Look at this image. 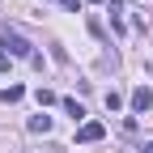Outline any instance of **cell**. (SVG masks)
I'll return each instance as SVG.
<instances>
[{
  "label": "cell",
  "instance_id": "6da1fadb",
  "mask_svg": "<svg viewBox=\"0 0 153 153\" xmlns=\"http://www.w3.org/2000/svg\"><path fill=\"white\" fill-rule=\"evenodd\" d=\"M0 43H4V47H9V55H17V60H30L34 68H43V55H38V51H34V47L26 43V38H22V34H13L9 26H4V34H0Z\"/></svg>",
  "mask_w": 153,
  "mask_h": 153
},
{
  "label": "cell",
  "instance_id": "7a4b0ae2",
  "mask_svg": "<svg viewBox=\"0 0 153 153\" xmlns=\"http://www.w3.org/2000/svg\"><path fill=\"white\" fill-rule=\"evenodd\" d=\"M106 136V128L98 123V119H89V123H81V128H76V145H98Z\"/></svg>",
  "mask_w": 153,
  "mask_h": 153
},
{
  "label": "cell",
  "instance_id": "3957f363",
  "mask_svg": "<svg viewBox=\"0 0 153 153\" xmlns=\"http://www.w3.org/2000/svg\"><path fill=\"white\" fill-rule=\"evenodd\" d=\"M132 111H136V115H149V111H153V89H149V85L132 89Z\"/></svg>",
  "mask_w": 153,
  "mask_h": 153
},
{
  "label": "cell",
  "instance_id": "277c9868",
  "mask_svg": "<svg viewBox=\"0 0 153 153\" xmlns=\"http://www.w3.org/2000/svg\"><path fill=\"white\" fill-rule=\"evenodd\" d=\"M30 132H43V136H47V132H51V115H34V119H30Z\"/></svg>",
  "mask_w": 153,
  "mask_h": 153
},
{
  "label": "cell",
  "instance_id": "5b68a950",
  "mask_svg": "<svg viewBox=\"0 0 153 153\" xmlns=\"http://www.w3.org/2000/svg\"><path fill=\"white\" fill-rule=\"evenodd\" d=\"M64 111L72 115V119H85V106H81V102H76V98H64Z\"/></svg>",
  "mask_w": 153,
  "mask_h": 153
},
{
  "label": "cell",
  "instance_id": "8992f818",
  "mask_svg": "<svg viewBox=\"0 0 153 153\" xmlns=\"http://www.w3.org/2000/svg\"><path fill=\"white\" fill-rule=\"evenodd\" d=\"M22 94H26V89H22V85H9V89H4V94H0V98H4V102H17V98H22Z\"/></svg>",
  "mask_w": 153,
  "mask_h": 153
},
{
  "label": "cell",
  "instance_id": "52a82bcc",
  "mask_svg": "<svg viewBox=\"0 0 153 153\" xmlns=\"http://www.w3.org/2000/svg\"><path fill=\"white\" fill-rule=\"evenodd\" d=\"M51 4H60V9H68V13H81V0H51Z\"/></svg>",
  "mask_w": 153,
  "mask_h": 153
},
{
  "label": "cell",
  "instance_id": "ba28073f",
  "mask_svg": "<svg viewBox=\"0 0 153 153\" xmlns=\"http://www.w3.org/2000/svg\"><path fill=\"white\" fill-rule=\"evenodd\" d=\"M119 106H123V98H119V94L111 89V94H106V111H119Z\"/></svg>",
  "mask_w": 153,
  "mask_h": 153
},
{
  "label": "cell",
  "instance_id": "9c48e42d",
  "mask_svg": "<svg viewBox=\"0 0 153 153\" xmlns=\"http://www.w3.org/2000/svg\"><path fill=\"white\" fill-rule=\"evenodd\" d=\"M9 68V51H0V72H4Z\"/></svg>",
  "mask_w": 153,
  "mask_h": 153
},
{
  "label": "cell",
  "instance_id": "30bf717a",
  "mask_svg": "<svg viewBox=\"0 0 153 153\" xmlns=\"http://www.w3.org/2000/svg\"><path fill=\"white\" fill-rule=\"evenodd\" d=\"M140 153H153V145H140Z\"/></svg>",
  "mask_w": 153,
  "mask_h": 153
},
{
  "label": "cell",
  "instance_id": "8fae6325",
  "mask_svg": "<svg viewBox=\"0 0 153 153\" xmlns=\"http://www.w3.org/2000/svg\"><path fill=\"white\" fill-rule=\"evenodd\" d=\"M94 4H98V0H94Z\"/></svg>",
  "mask_w": 153,
  "mask_h": 153
}]
</instances>
